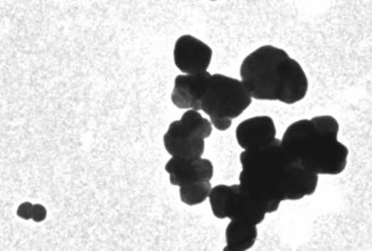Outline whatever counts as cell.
<instances>
[{
	"label": "cell",
	"mask_w": 372,
	"mask_h": 251,
	"mask_svg": "<svg viewBox=\"0 0 372 251\" xmlns=\"http://www.w3.org/2000/svg\"><path fill=\"white\" fill-rule=\"evenodd\" d=\"M240 186L267 213L284 201H299L316 193L318 176L293 159L282 139L240 155Z\"/></svg>",
	"instance_id": "6da1fadb"
},
{
	"label": "cell",
	"mask_w": 372,
	"mask_h": 251,
	"mask_svg": "<svg viewBox=\"0 0 372 251\" xmlns=\"http://www.w3.org/2000/svg\"><path fill=\"white\" fill-rule=\"evenodd\" d=\"M241 82L257 100L296 104L309 90L307 73L287 52L272 45L257 48L240 66Z\"/></svg>",
	"instance_id": "7a4b0ae2"
},
{
	"label": "cell",
	"mask_w": 372,
	"mask_h": 251,
	"mask_svg": "<svg viewBox=\"0 0 372 251\" xmlns=\"http://www.w3.org/2000/svg\"><path fill=\"white\" fill-rule=\"evenodd\" d=\"M339 124L332 116L294 122L282 144L293 159L317 175H339L348 164L349 149L338 141Z\"/></svg>",
	"instance_id": "3957f363"
},
{
	"label": "cell",
	"mask_w": 372,
	"mask_h": 251,
	"mask_svg": "<svg viewBox=\"0 0 372 251\" xmlns=\"http://www.w3.org/2000/svg\"><path fill=\"white\" fill-rule=\"evenodd\" d=\"M253 97L241 80L220 73L212 75L208 90L202 100L201 110L208 114L212 124L226 131L250 104Z\"/></svg>",
	"instance_id": "277c9868"
},
{
	"label": "cell",
	"mask_w": 372,
	"mask_h": 251,
	"mask_svg": "<svg viewBox=\"0 0 372 251\" xmlns=\"http://www.w3.org/2000/svg\"><path fill=\"white\" fill-rule=\"evenodd\" d=\"M212 134V122L202 117L198 110L186 111L180 121L171 123L164 134V144L171 157L201 159L205 139Z\"/></svg>",
	"instance_id": "5b68a950"
},
{
	"label": "cell",
	"mask_w": 372,
	"mask_h": 251,
	"mask_svg": "<svg viewBox=\"0 0 372 251\" xmlns=\"http://www.w3.org/2000/svg\"><path fill=\"white\" fill-rule=\"evenodd\" d=\"M208 198L213 213L219 220H248L257 225L267 215V211L250 197L240 183L230 186L225 184L214 186Z\"/></svg>",
	"instance_id": "8992f818"
},
{
	"label": "cell",
	"mask_w": 372,
	"mask_h": 251,
	"mask_svg": "<svg viewBox=\"0 0 372 251\" xmlns=\"http://www.w3.org/2000/svg\"><path fill=\"white\" fill-rule=\"evenodd\" d=\"M212 57V48L193 36H182L175 43V65L185 75L205 73L211 65Z\"/></svg>",
	"instance_id": "52a82bcc"
},
{
	"label": "cell",
	"mask_w": 372,
	"mask_h": 251,
	"mask_svg": "<svg viewBox=\"0 0 372 251\" xmlns=\"http://www.w3.org/2000/svg\"><path fill=\"white\" fill-rule=\"evenodd\" d=\"M211 77L212 75L207 71L176 77L171 92V102L175 107L201 110L202 100L208 90Z\"/></svg>",
	"instance_id": "ba28073f"
},
{
	"label": "cell",
	"mask_w": 372,
	"mask_h": 251,
	"mask_svg": "<svg viewBox=\"0 0 372 251\" xmlns=\"http://www.w3.org/2000/svg\"><path fill=\"white\" fill-rule=\"evenodd\" d=\"M238 144L244 150H257L271 144L277 139L275 122L268 116L248 118L238 125Z\"/></svg>",
	"instance_id": "9c48e42d"
},
{
	"label": "cell",
	"mask_w": 372,
	"mask_h": 251,
	"mask_svg": "<svg viewBox=\"0 0 372 251\" xmlns=\"http://www.w3.org/2000/svg\"><path fill=\"white\" fill-rule=\"evenodd\" d=\"M166 171L169 173L171 186H188L191 183L211 181L214 175V168L209 159H185L171 157L166 164Z\"/></svg>",
	"instance_id": "30bf717a"
},
{
	"label": "cell",
	"mask_w": 372,
	"mask_h": 251,
	"mask_svg": "<svg viewBox=\"0 0 372 251\" xmlns=\"http://www.w3.org/2000/svg\"><path fill=\"white\" fill-rule=\"evenodd\" d=\"M257 238V224L248 220H232L227 225L225 251L250 250Z\"/></svg>",
	"instance_id": "8fae6325"
},
{
	"label": "cell",
	"mask_w": 372,
	"mask_h": 251,
	"mask_svg": "<svg viewBox=\"0 0 372 251\" xmlns=\"http://www.w3.org/2000/svg\"><path fill=\"white\" fill-rule=\"evenodd\" d=\"M212 190L211 181L191 183L188 186H180V198L187 205H198L205 202Z\"/></svg>",
	"instance_id": "7c38bea8"
},
{
	"label": "cell",
	"mask_w": 372,
	"mask_h": 251,
	"mask_svg": "<svg viewBox=\"0 0 372 251\" xmlns=\"http://www.w3.org/2000/svg\"><path fill=\"white\" fill-rule=\"evenodd\" d=\"M33 205L35 204L30 203V202H24L21 204L17 210L18 217H21L23 220H32V213H33Z\"/></svg>",
	"instance_id": "4fadbf2b"
},
{
	"label": "cell",
	"mask_w": 372,
	"mask_h": 251,
	"mask_svg": "<svg viewBox=\"0 0 372 251\" xmlns=\"http://www.w3.org/2000/svg\"><path fill=\"white\" fill-rule=\"evenodd\" d=\"M46 218V209L42 204H35L33 205V213H32V220L39 223Z\"/></svg>",
	"instance_id": "5bb4252c"
},
{
	"label": "cell",
	"mask_w": 372,
	"mask_h": 251,
	"mask_svg": "<svg viewBox=\"0 0 372 251\" xmlns=\"http://www.w3.org/2000/svg\"><path fill=\"white\" fill-rule=\"evenodd\" d=\"M212 1H216V0H212Z\"/></svg>",
	"instance_id": "9a60e30c"
}]
</instances>
